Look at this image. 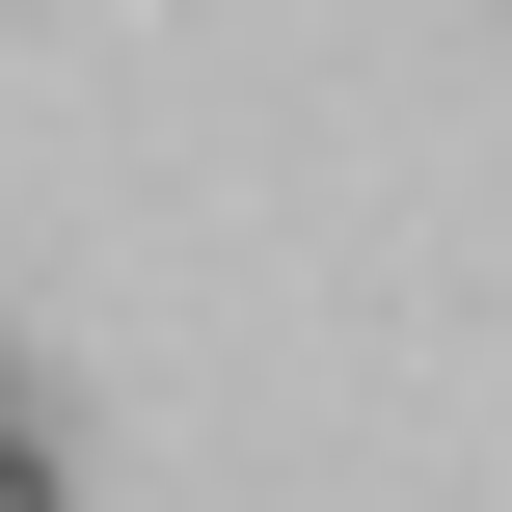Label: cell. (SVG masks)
I'll return each instance as SVG.
<instances>
[{"label":"cell","mask_w":512,"mask_h":512,"mask_svg":"<svg viewBox=\"0 0 512 512\" xmlns=\"http://www.w3.org/2000/svg\"><path fill=\"white\" fill-rule=\"evenodd\" d=\"M0 512H81V486H54V432H27V405H0Z\"/></svg>","instance_id":"obj_1"}]
</instances>
